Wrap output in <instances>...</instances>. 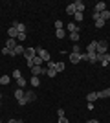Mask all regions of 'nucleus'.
Wrapping results in <instances>:
<instances>
[{
	"label": "nucleus",
	"mask_w": 110,
	"mask_h": 123,
	"mask_svg": "<svg viewBox=\"0 0 110 123\" xmlns=\"http://www.w3.org/2000/svg\"><path fill=\"white\" fill-rule=\"evenodd\" d=\"M97 55H105L108 53V42L106 41H97V50H95Z\"/></svg>",
	"instance_id": "obj_1"
},
{
	"label": "nucleus",
	"mask_w": 110,
	"mask_h": 123,
	"mask_svg": "<svg viewBox=\"0 0 110 123\" xmlns=\"http://www.w3.org/2000/svg\"><path fill=\"white\" fill-rule=\"evenodd\" d=\"M37 55L41 57L44 62H50L52 61V55H50V51L48 50H42V48H37Z\"/></svg>",
	"instance_id": "obj_2"
},
{
	"label": "nucleus",
	"mask_w": 110,
	"mask_h": 123,
	"mask_svg": "<svg viewBox=\"0 0 110 123\" xmlns=\"http://www.w3.org/2000/svg\"><path fill=\"white\" fill-rule=\"evenodd\" d=\"M35 55H37V48H26V50H24V57H26V61H28V59H33Z\"/></svg>",
	"instance_id": "obj_3"
},
{
	"label": "nucleus",
	"mask_w": 110,
	"mask_h": 123,
	"mask_svg": "<svg viewBox=\"0 0 110 123\" xmlns=\"http://www.w3.org/2000/svg\"><path fill=\"white\" fill-rule=\"evenodd\" d=\"M24 99H26L28 103H33V101H37V94L33 92V90H28V92L24 94Z\"/></svg>",
	"instance_id": "obj_4"
},
{
	"label": "nucleus",
	"mask_w": 110,
	"mask_h": 123,
	"mask_svg": "<svg viewBox=\"0 0 110 123\" xmlns=\"http://www.w3.org/2000/svg\"><path fill=\"white\" fill-rule=\"evenodd\" d=\"M64 30H66V33H73V31H79V26L75 24V22H68Z\"/></svg>",
	"instance_id": "obj_5"
},
{
	"label": "nucleus",
	"mask_w": 110,
	"mask_h": 123,
	"mask_svg": "<svg viewBox=\"0 0 110 123\" xmlns=\"http://www.w3.org/2000/svg\"><path fill=\"white\" fill-rule=\"evenodd\" d=\"M73 6H75V11H77V13H84V2L83 0H75Z\"/></svg>",
	"instance_id": "obj_6"
},
{
	"label": "nucleus",
	"mask_w": 110,
	"mask_h": 123,
	"mask_svg": "<svg viewBox=\"0 0 110 123\" xmlns=\"http://www.w3.org/2000/svg\"><path fill=\"white\" fill-rule=\"evenodd\" d=\"M86 61L95 64V62H99V57H97V53H86Z\"/></svg>",
	"instance_id": "obj_7"
},
{
	"label": "nucleus",
	"mask_w": 110,
	"mask_h": 123,
	"mask_svg": "<svg viewBox=\"0 0 110 123\" xmlns=\"http://www.w3.org/2000/svg\"><path fill=\"white\" fill-rule=\"evenodd\" d=\"M11 26H15L17 30H18V33H26V26L22 24V22H18V20H13V24Z\"/></svg>",
	"instance_id": "obj_8"
},
{
	"label": "nucleus",
	"mask_w": 110,
	"mask_h": 123,
	"mask_svg": "<svg viewBox=\"0 0 110 123\" xmlns=\"http://www.w3.org/2000/svg\"><path fill=\"white\" fill-rule=\"evenodd\" d=\"M13 94H15V99H17V101H22V99H24V94H26V92H24V88H17Z\"/></svg>",
	"instance_id": "obj_9"
},
{
	"label": "nucleus",
	"mask_w": 110,
	"mask_h": 123,
	"mask_svg": "<svg viewBox=\"0 0 110 123\" xmlns=\"http://www.w3.org/2000/svg\"><path fill=\"white\" fill-rule=\"evenodd\" d=\"M106 9V4L105 2H97V4L94 6V13H101V11Z\"/></svg>",
	"instance_id": "obj_10"
},
{
	"label": "nucleus",
	"mask_w": 110,
	"mask_h": 123,
	"mask_svg": "<svg viewBox=\"0 0 110 123\" xmlns=\"http://www.w3.org/2000/svg\"><path fill=\"white\" fill-rule=\"evenodd\" d=\"M95 50H97V41H92L86 46V53H95Z\"/></svg>",
	"instance_id": "obj_11"
},
{
	"label": "nucleus",
	"mask_w": 110,
	"mask_h": 123,
	"mask_svg": "<svg viewBox=\"0 0 110 123\" xmlns=\"http://www.w3.org/2000/svg\"><path fill=\"white\" fill-rule=\"evenodd\" d=\"M7 35H9V39H17L18 37V30H17L15 26H11L9 30H7Z\"/></svg>",
	"instance_id": "obj_12"
},
{
	"label": "nucleus",
	"mask_w": 110,
	"mask_h": 123,
	"mask_svg": "<svg viewBox=\"0 0 110 123\" xmlns=\"http://www.w3.org/2000/svg\"><path fill=\"white\" fill-rule=\"evenodd\" d=\"M17 44H18L17 39H7V41H6V48H9V50H15Z\"/></svg>",
	"instance_id": "obj_13"
},
{
	"label": "nucleus",
	"mask_w": 110,
	"mask_h": 123,
	"mask_svg": "<svg viewBox=\"0 0 110 123\" xmlns=\"http://www.w3.org/2000/svg\"><path fill=\"white\" fill-rule=\"evenodd\" d=\"M81 61V53H70V62L72 64H77Z\"/></svg>",
	"instance_id": "obj_14"
},
{
	"label": "nucleus",
	"mask_w": 110,
	"mask_h": 123,
	"mask_svg": "<svg viewBox=\"0 0 110 123\" xmlns=\"http://www.w3.org/2000/svg\"><path fill=\"white\" fill-rule=\"evenodd\" d=\"M95 99H99L97 92H90V94H86V101H88V103H94Z\"/></svg>",
	"instance_id": "obj_15"
},
{
	"label": "nucleus",
	"mask_w": 110,
	"mask_h": 123,
	"mask_svg": "<svg viewBox=\"0 0 110 123\" xmlns=\"http://www.w3.org/2000/svg\"><path fill=\"white\" fill-rule=\"evenodd\" d=\"M29 83H31V86H41V77H37V75H31Z\"/></svg>",
	"instance_id": "obj_16"
},
{
	"label": "nucleus",
	"mask_w": 110,
	"mask_h": 123,
	"mask_svg": "<svg viewBox=\"0 0 110 123\" xmlns=\"http://www.w3.org/2000/svg\"><path fill=\"white\" fill-rule=\"evenodd\" d=\"M99 18H101V20H108V18H110V11L108 9H105V11H101V13H99Z\"/></svg>",
	"instance_id": "obj_17"
},
{
	"label": "nucleus",
	"mask_w": 110,
	"mask_h": 123,
	"mask_svg": "<svg viewBox=\"0 0 110 123\" xmlns=\"http://www.w3.org/2000/svg\"><path fill=\"white\" fill-rule=\"evenodd\" d=\"M97 96H99V99L110 98V92H108V88H105V90H99V92H97Z\"/></svg>",
	"instance_id": "obj_18"
},
{
	"label": "nucleus",
	"mask_w": 110,
	"mask_h": 123,
	"mask_svg": "<svg viewBox=\"0 0 110 123\" xmlns=\"http://www.w3.org/2000/svg\"><path fill=\"white\" fill-rule=\"evenodd\" d=\"M24 50H26V48L22 46V44H17V48L13 51H15V55H24Z\"/></svg>",
	"instance_id": "obj_19"
},
{
	"label": "nucleus",
	"mask_w": 110,
	"mask_h": 123,
	"mask_svg": "<svg viewBox=\"0 0 110 123\" xmlns=\"http://www.w3.org/2000/svg\"><path fill=\"white\" fill-rule=\"evenodd\" d=\"M66 13H68L70 17H73V15H75V13H77V11H75V6H73V4L66 6Z\"/></svg>",
	"instance_id": "obj_20"
},
{
	"label": "nucleus",
	"mask_w": 110,
	"mask_h": 123,
	"mask_svg": "<svg viewBox=\"0 0 110 123\" xmlns=\"http://www.w3.org/2000/svg\"><path fill=\"white\" fill-rule=\"evenodd\" d=\"M66 35H68L66 30H55V37H57V39H64Z\"/></svg>",
	"instance_id": "obj_21"
},
{
	"label": "nucleus",
	"mask_w": 110,
	"mask_h": 123,
	"mask_svg": "<svg viewBox=\"0 0 110 123\" xmlns=\"http://www.w3.org/2000/svg\"><path fill=\"white\" fill-rule=\"evenodd\" d=\"M55 72L57 74L64 72V62H55Z\"/></svg>",
	"instance_id": "obj_22"
},
{
	"label": "nucleus",
	"mask_w": 110,
	"mask_h": 123,
	"mask_svg": "<svg viewBox=\"0 0 110 123\" xmlns=\"http://www.w3.org/2000/svg\"><path fill=\"white\" fill-rule=\"evenodd\" d=\"M68 35H70V39H72V41L75 42V44H77L79 37H81V35H79V31H73V33H68Z\"/></svg>",
	"instance_id": "obj_23"
},
{
	"label": "nucleus",
	"mask_w": 110,
	"mask_h": 123,
	"mask_svg": "<svg viewBox=\"0 0 110 123\" xmlns=\"http://www.w3.org/2000/svg\"><path fill=\"white\" fill-rule=\"evenodd\" d=\"M24 86H26V79H24V77L17 79V88H24Z\"/></svg>",
	"instance_id": "obj_24"
},
{
	"label": "nucleus",
	"mask_w": 110,
	"mask_h": 123,
	"mask_svg": "<svg viewBox=\"0 0 110 123\" xmlns=\"http://www.w3.org/2000/svg\"><path fill=\"white\" fill-rule=\"evenodd\" d=\"M9 81H11L9 75H2L0 77V85H9Z\"/></svg>",
	"instance_id": "obj_25"
},
{
	"label": "nucleus",
	"mask_w": 110,
	"mask_h": 123,
	"mask_svg": "<svg viewBox=\"0 0 110 123\" xmlns=\"http://www.w3.org/2000/svg\"><path fill=\"white\" fill-rule=\"evenodd\" d=\"M73 18H75V22H83L84 13H75V15H73Z\"/></svg>",
	"instance_id": "obj_26"
},
{
	"label": "nucleus",
	"mask_w": 110,
	"mask_h": 123,
	"mask_svg": "<svg viewBox=\"0 0 110 123\" xmlns=\"http://www.w3.org/2000/svg\"><path fill=\"white\" fill-rule=\"evenodd\" d=\"M46 75H48V77H55V75H57V72H55V68H48Z\"/></svg>",
	"instance_id": "obj_27"
},
{
	"label": "nucleus",
	"mask_w": 110,
	"mask_h": 123,
	"mask_svg": "<svg viewBox=\"0 0 110 123\" xmlns=\"http://www.w3.org/2000/svg\"><path fill=\"white\" fill-rule=\"evenodd\" d=\"M72 53H83L81 46H79V44H73V48H72Z\"/></svg>",
	"instance_id": "obj_28"
},
{
	"label": "nucleus",
	"mask_w": 110,
	"mask_h": 123,
	"mask_svg": "<svg viewBox=\"0 0 110 123\" xmlns=\"http://www.w3.org/2000/svg\"><path fill=\"white\" fill-rule=\"evenodd\" d=\"M55 30H64V24H63V20H55Z\"/></svg>",
	"instance_id": "obj_29"
},
{
	"label": "nucleus",
	"mask_w": 110,
	"mask_h": 123,
	"mask_svg": "<svg viewBox=\"0 0 110 123\" xmlns=\"http://www.w3.org/2000/svg\"><path fill=\"white\" fill-rule=\"evenodd\" d=\"M20 77H22L20 70H13V79H20Z\"/></svg>",
	"instance_id": "obj_30"
},
{
	"label": "nucleus",
	"mask_w": 110,
	"mask_h": 123,
	"mask_svg": "<svg viewBox=\"0 0 110 123\" xmlns=\"http://www.w3.org/2000/svg\"><path fill=\"white\" fill-rule=\"evenodd\" d=\"M94 24H95V28L99 30V28H103V26H105V20H101V18H99V20H95Z\"/></svg>",
	"instance_id": "obj_31"
},
{
	"label": "nucleus",
	"mask_w": 110,
	"mask_h": 123,
	"mask_svg": "<svg viewBox=\"0 0 110 123\" xmlns=\"http://www.w3.org/2000/svg\"><path fill=\"white\" fill-rule=\"evenodd\" d=\"M17 41H18V44H20L22 41H26V33H18V37H17Z\"/></svg>",
	"instance_id": "obj_32"
},
{
	"label": "nucleus",
	"mask_w": 110,
	"mask_h": 123,
	"mask_svg": "<svg viewBox=\"0 0 110 123\" xmlns=\"http://www.w3.org/2000/svg\"><path fill=\"white\" fill-rule=\"evenodd\" d=\"M11 51H13V50H9V48H2V53H4V55H11Z\"/></svg>",
	"instance_id": "obj_33"
},
{
	"label": "nucleus",
	"mask_w": 110,
	"mask_h": 123,
	"mask_svg": "<svg viewBox=\"0 0 110 123\" xmlns=\"http://www.w3.org/2000/svg\"><path fill=\"white\" fill-rule=\"evenodd\" d=\"M57 116H59V118H63V116H66V114H64V108H57Z\"/></svg>",
	"instance_id": "obj_34"
},
{
	"label": "nucleus",
	"mask_w": 110,
	"mask_h": 123,
	"mask_svg": "<svg viewBox=\"0 0 110 123\" xmlns=\"http://www.w3.org/2000/svg\"><path fill=\"white\" fill-rule=\"evenodd\" d=\"M59 123H70V121H68V118H66V116H63V118H59Z\"/></svg>",
	"instance_id": "obj_35"
},
{
	"label": "nucleus",
	"mask_w": 110,
	"mask_h": 123,
	"mask_svg": "<svg viewBox=\"0 0 110 123\" xmlns=\"http://www.w3.org/2000/svg\"><path fill=\"white\" fill-rule=\"evenodd\" d=\"M48 68H55V61H50V62H48Z\"/></svg>",
	"instance_id": "obj_36"
},
{
	"label": "nucleus",
	"mask_w": 110,
	"mask_h": 123,
	"mask_svg": "<svg viewBox=\"0 0 110 123\" xmlns=\"http://www.w3.org/2000/svg\"><path fill=\"white\" fill-rule=\"evenodd\" d=\"M86 123H99V119H90V121H86Z\"/></svg>",
	"instance_id": "obj_37"
},
{
	"label": "nucleus",
	"mask_w": 110,
	"mask_h": 123,
	"mask_svg": "<svg viewBox=\"0 0 110 123\" xmlns=\"http://www.w3.org/2000/svg\"><path fill=\"white\" fill-rule=\"evenodd\" d=\"M7 123H17V119H13V118H11V119H9Z\"/></svg>",
	"instance_id": "obj_38"
},
{
	"label": "nucleus",
	"mask_w": 110,
	"mask_h": 123,
	"mask_svg": "<svg viewBox=\"0 0 110 123\" xmlns=\"http://www.w3.org/2000/svg\"><path fill=\"white\" fill-rule=\"evenodd\" d=\"M0 105H2V94H0Z\"/></svg>",
	"instance_id": "obj_39"
},
{
	"label": "nucleus",
	"mask_w": 110,
	"mask_h": 123,
	"mask_svg": "<svg viewBox=\"0 0 110 123\" xmlns=\"http://www.w3.org/2000/svg\"><path fill=\"white\" fill-rule=\"evenodd\" d=\"M108 66H110V61H108Z\"/></svg>",
	"instance_id": "obj_40"
},
{
	"label": "nucleus",
	"mask_w": 110,
	"mask_h": 123,
	"mask_svg": "<svg viewBox=\"0 0 110 123\" xmlns=\"http://www.w3.org/2000/svg\"><path fill=\"white\" fill-rule=\"evenodd\" d=\"M108 92H110V88H108Z\"/></svg>",
	"instance_id": "obj_41"
},
{
	"label": "nucleus",
	"mask_w": 110,
	"mask_h": 123,
	"mask_svg": "<svg viewBox=\"0 0 110 123\" xmlns=\"http://www.w3.org/2000/svg\"><path fill=\"white\" fill-rule=\"evenodd\" d=\"M0 123H2V121H0Z\"/></svg>",
	"instance_id": "obj_42"
},
{
	"label": "nucleus",
	"mask_w": 110,
	"mask_h": 123,
	"mask_svg": "<svg viewBox=\"0 0 110 123\" xmlns=\"http://www.w3.org/2000/svg\"><path fill=\"white\" fill-rule=\"evenodd\" d=\"M108 53H110V51H108Z\"/></svg>",
	"instance_id": "obj_43"
}]
</instances>
